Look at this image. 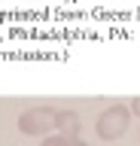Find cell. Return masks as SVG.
Listing matches in <instances>:
<instances>
[{
  "instance_id": "cell-2",
  "label": "cell",
  "mask_w": 140,
  "mask_h": 146,
  "mask_svg": "<svg viewBox=\"0 0 140 146\" xmlns=\"http://www.w3.org/2000/svg\"><path fill=\"white\" fill-rule=\"evenodd\" d=\"M43 119H49V113H28L25 122H21V128H25V131H43V128L49 125V122H43Z\"/></svg>"
},
{
  "instance_id": "cell-1",
  "label": "cell",
  "mask_w": 140,
  "mask_h": 146,
  "mask_svg": "<svg viewBox=\"0 0 140 146\" xmlns=\"http://www.w3.org/2000/svg\"><path fill=\"white\" fill-rule=\"evenodd\" d=\"M125 119H128V113L122 107H113L110 113H104L101 116V134L104 137H119L122 131H125Z\"/></svg>"
}]
</instances>
